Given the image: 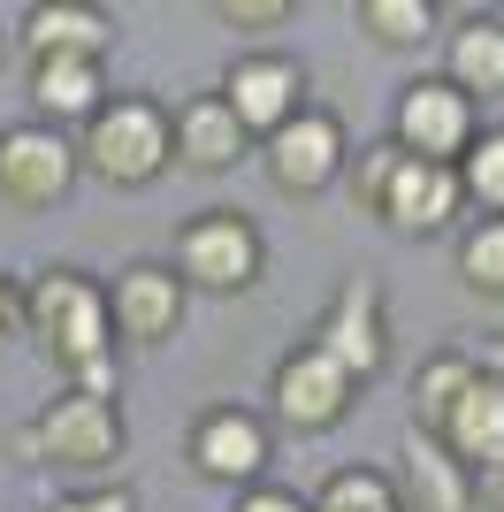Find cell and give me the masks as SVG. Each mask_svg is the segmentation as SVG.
Here are the masks:
<instances>
[{
  "instance_id": "7a4b0ae2",
  "label": "cell",
  "mask_w": 504,
  "mask_h": 512,
  "mask_svg": "<svg viewBox=\"0 0 504 512\" xmlns=\"http://www.w3.org/2000/svg\"><path fill=\"white\" fill-rule=\"evenodd\" d=\"M77 153H84V176H100L115 192H146L153 176L176 169V115L153 92H123L77 130Z\"/></svg>"
},
{
  "instance_id": "9a60e30c",
  "label": "cell",
  "mask_w": 504,
  "mask_h": 512,
  "mask_svg": "<svg viewBox=\"0 0 504 512\" xmlns=\"http://www.w3.org/2000/svg\"><path fill=\"white\" fill-rule=\"evenodd\" d=\"M459 214H466L459 169H436V161H405L375 222H390L398 237H443V230H459Z\"/></svg>"
},
{
  "instance_id": "83f0119b",
  "label": "cell",
  "mask_w": 504,
  "mask_h": 512,
  "mask_svg": "<svg viewBox=\"0 0 504 512\" xmlns=\"http://www.w3.org/2000/svg\"><path fill=\"white\" fill-rule=\"evenodd\" d=\"M46 512H138V497H130V490H69V497H54Z\"/></svg>"
},
{
  "instance_id": "7402d4cb",
  "label": "cell",
  "mask_w": 504,
  "mask_h": 512,
  "mask_svg": "<svg viewBox=\"0 0 504 512\" xmlns=\"http://www.w3.org/2000/svg\"><path fill=\"white\" fill-rule=\"evenodd\" d=\"M451 268L474 299H504V214H474L459 222V245H451Z\"/></svg>"
},
{
  "instance_id": "4316f807",
  "label": "cell",
  "mask_w": 504,
  "mask_h": 512,
  "mask_svg": "<svg viewBox=\"0 0 504 512\" xmlns=\"http://www.w3.org/2000/svg\"><path fill=\"white\" fill-rule=\"evenodd\" d=\"M230 512H314L298 490H283V482H252V490H237Z\"/></svg>"
},
{
  "instance_id": "d6986e66",
  "label": "cell",
  "mask_w": 504,
  "mask_h": 512,
  "mask_svg": "<svg viewBox=\"0 0 504 512\" xmlns=\"http://www.w3.org/2000/svg\"><path fill=\"white\" fill-rule=\"evenodd\" d=\"M443 451L451 459H466V467H489L504 451V375H474V390H466L459 406L443 413Z\"/></svg>"
},
{
  "instance_id": "d4e9b609",
  "label": "cell",
  "mask_w": 504,
  "mask_h": 512,
  "mask_svg": "<svg viewBox=\"0 0 504 512\" xmlns=\"http://www.w3.org/2000/svg\"><path fill=\"white\" fill-rule=\"evenodd\" d=\"M405 153L390 146V138H375V146H359L352 161H344V192H352L359 214H382V199H390V184H398Z\"/></svg>"
},
{
  "instance_id": "ba28073f",
  "label": "cell",
  "mask_w": 504,
  "mask_h": 512,
  "mask_svg": "<svg viewBox=\"0 0 504 512\" xmlns=\"http://www.w3.org/2000/svg\"><path fill=\"white\" fill-rule=\"evenodd\" d=\"M184 467L207 474V482H222V490H252V482L275 467L268 413H252V406H207L199 421L184 428Z\"/></svg>"
},
{
  "instance_id": "8fae6325",
  "label": "cell",
  "mask_w": 504,
  "mask_h": 512,
  "mask_svg": "<svg viewBox=\"0 0 504 512\" xmlns=\"http://www.w3.org/2000/svg\"><path fill=\"white\" fill-rule=\"evenodd\" d=\"M306 337H314L352 383L382 375V367H390V314H382L375 276H344V283H336V299L321 306V321L306 329Z\"/></svg>"
},
{
  "instance_id": "8992f818",
  "label": "cell",
  "mask_w": 504,
  "mask_h": 512,
  "mask_svg": "<svg viewBox=\"0 0 504 512\" xmlns=\"http://www.w3.org/2000/svg\"><path fill=\"white\" fill-rule=\"evenodd\" d=\"M344 161H352V138H344V123L314 100L298 107L275 138H260V169H268V184L283 199H321L329 184H344Z\"/></svg>"
},
{
  "instance_id": "6da1fadb",
  "label": "cell",
  "mask_w": 504,
  "mask_h": 512,
  "mask_svg": "<svg viewBox=\"0 0 504 512\" xmlns=\"http://www.w3.org/2000/svg\"><path fill=\"white\" fill-rule=\"evenodd\" d=\"M23 329L39 337V352L62 367V383L115 398V314H107V283L77 260H46L23 283Z\"/></svg>"
},
{
  "instance_id": "2e32d148",
  "label": "cell",
  "mask_w": 504,
  "mask_h": 512,
  "mask_svg": "<svg viewBox=\"0 0 504 512\" xmlns=\"http://www.w3.org/2000/svg\"><path fill=\"white\" fill-rule=\"evenodd\" d=\"M168 115H176V169H191V176H230L252 153L245 123H237L214 92H191V100L168 107Z\"/></svg>"
},
{
  "instance_id": "5bb4252c",
  "label": "cell",
  "mask_w": 504,
  "mask_h": 512,
  "mask_svg": "<svg viewBox=\"0 0 504 512\" xmlns=\"http://www.w3.org/2000/svg\"><path fill=\"white\" fill-rule=\"evenodd\" d=\"M23 54L31 62H107L115 46V8H92V0H39L23 8Z\"/></svg>"
},
{
  "instance_id": "52a82bcc",
  "label": "cell",
  "mask_w": 504,
  "mask_h": 512,
  "mask_svg": "<svg viewBox=\"0 0 504 512\" xmlns=\"http://www.w3.org/2000/svg\"><path fill=\"white\" fill-rule=\"evenodd\" d=\"M84 176V153L69 130H46V123H8L0 130V199L16 214H46L77 192Z\"/></svg>"
},
{
  "instance_id": "603a6c76",
  "label": "cell",
  "mask_w": 504,
  "mask_h": 512,
  "mask_svg": "<svg viewBox=\"0 0 504 512\" xmlns=\"http://www.w3.org/2000/svg\"><path fill=\"white\" fill-rule=\"evenodd\" d=\"M314 512H405L398 505V482L375 467H336L329 482L314 490Z\"/></svg>"
},
{
  "instance_id": "277c9868",
  "label": "cell",
  "mask_w": 504,
  "mask_h": 512,
  "mask_svg": "<svg viewBox=\"0 0 504 512\" xmlns=\"http://www.w3.org/2000/svg\"><path fill=\"white\" fill-rule=\"evenodd\" d=\"M260 268H268V237H260V222H252L245 207H207L176 230V276H184L191 291L237 299V291L260 283Z\"/></svg>"
},
{
  "instance_id": "3957f363",
  "label": "cell",
  "mask_w": 504,
  "mask_h": 512,
  "mask_svg": "<svg viewBox=\"0 0 504 512\" xmlns=\"http://www.w3.org/2000/svg\"><path fill=\"white\" fill-rule=\"evenodd\" d=\"M123 406L100 398V390L62 383L31 421L16 428V459L23 467H69V474H107L123 459Z\"/></svg>"
},
{
  "instance_id": "f1b7e54d",
  "label": "cell",
  "mask_w": 504,
  "mask_h": 512,
  "mask_svg": "<svg viewBox=\"0 0 504 512\" xmlns=\"http://www.w3.org/2000/svg\"><path fill=\"white\" fill-rule=\"evenodd\" d=\"M474 512H504V451L489 467H474Z\"/></svg>"
},
{
  "instance_id": "cb8c5ba5",
  "label": "cell",
  "mask_w": 504,
  "mask_h": 512,
  "mask_svg": "<svg viewBox=\"0 0 504 512\" xmlns=\"http://www.w3.org/2000/svg\"><path fill=\"white\" fill-rule=\"evenodd\" d=\"M459 192H466V207H474V214H504V123L482 130V138L466 146V161H459Z\"/></svg>"
},
{
  "instance_id": "484cf974",
  "label": "cell",
  "mask_w": 504,
  "mask_h": 512,
  "mask_svg": "<svg viewBox=\"0 0 504 512\" xmlns=\"http://www.w3.org/2000/svg\"><path fill=\"white\" fill-rule=\"evenodd\" d=\"M291 16H298L291 0H214V23H230V31H275Z\"/></svg>"
},
{
  "instance_id": "4fadbf2b",
  "label": "cell",
  "mask_w": 504,
  "mask_h": 512,
  "mask_svg": "<svg viewBox=\"0 0 504 512\" xmlns=\"http://www.w3.org/2000/svg\"><path fill=\"white\" fill-rule=\"evenodd\" d=\"M398 505L405 512H474V467L466 459H451L443 451V436L436 428H405L398 436Z\"/></svg>"
},
{
  "instance_id": "9c48e42d",
  "label": "cell",
  "mask_w": 504,
  "mask_h": 512,
  "mask_svg": "<svg viewBox=\"0 0 504 512\" xmlns=\"http://www.w3.org/2000/svg\"><path fill=\"white\" fill-rule=\"evenodd\" d=\"M352 398H359V383L329 360V352H321L314 337L291 344V352L275 360V375H268V406H275V421L298 428V436H329V428L352 413Z\"/></svg>"
},
{
  "instance_id": "5b68a950",
  "label": "cell",
  "mask_w": 504,
  "mask_h": 512,
  "mask_svg": "<svg viewBox=\"0 0 504 512\" xmlns=\"http://www.w3.org/2000/svg\"><path fill=\"white\" fill-rule=\"evenodd\" d=\"M482 138V107L466 100L451 77H413L390 107V146L405 161H436V169H459L466 146Z\"/></svg>"
},
{
  "instance_id": "44dd1931",
  "label": "cell",
  "mask_w": 504,
  "mask_h": 512,
  "mask_svg": "<svg viewBox=\"0 0 504 512\" xmlns=\"http://www.w3.org/2000/svg\"><path fill=\"white\" fill-rule=\"evenodd\" d=\"M352 23H359V39H367V46L413 54V46L436 39V0H359Z\"/></svg>"
},
{
  "instance_id": "e0dca14e",
  "label": "cell",
  "mask_w": 504,
  "mask_h": 512,
  "mask_svg": "<svg viewBox=\"0 0 504 512\" xmlns=\"http://www.w3.org/2000/svg\"><path fill=\"white\" fill-rule=\"evenodd\" d=\"M100 107H107L100 62H31V123L69 130V138H77Z\"/></svg>"
},
{
  "instance_id": "30bf717a",
  "label": "cell",
  "mask_w": 504,
  "mask_h": 512,
  "mask_svg": "<svg viewBox=\"0 0 504 512\" xmlns=\"http://www.w3.org/2000/svg\"><path fill=\"white\" fill-rule=\"evenodd\" d=\"M214 100L245 123V138H275V130L306 107V62H298V54H275V46H252V54H237V62L222 69Z\"/></svg>"
},
{
  "instance_id": "7c38bea8",
  "label": "cell",
  "mask_w": 504,
  "mask_h": 512,
  "mask_svg": "<svg viewBox=\"0 0 504 512\" xmlns=\"http://www.w3.org/2000/svg\"><path fill=\"white\" fill-rule=\"evenodd\" d=\"M191 283L176 276V260H130L123 276H107V314H115V344H168L184 329Z\"/></svg>"
},
{
  "instance_id": "ac0fdd59",
  "label": "cell",
  "mask_w": 504,
  "mask_h": 512,
  "mask_svg": "<svg viewBox=\"0 0 504 512\" xmlns=\"http://www.w3.org/2000/svg\"><path fill=\"white\" fill-rule=\"evenodd\" d=\"M443 77L466 92V100H504V16H466L443 31Z\"/></svg>"
},
{
  "instance_id": "ffe728a7",
  "label": "cell",
  "mask_w": 504,
  "mask_h": 512,
  "mask_svg": "<svg viewBox=\"0 0 504 512\" xmlns=\"http://www.w3.org/2000/svg\"><path fill=\"white\" fill-rule=\"evenodd\" d=\"M474 375H482V360H474L466 344H436V352L413 367V421L420 428H443V413L474 390Z\"/></svg>"
},
{
  "instance_id": "f546056e",
  "label": "cell",
  "mask_w": 504,
  "mask_h": 512,
  "mask_svg": "<svg viewBox=\"0 0 504 512\" xmlns=\"http://www.w3.org/2000/svg\"><path fill=\"white\" fill-rule=\"evenodd\" d=\"M8 337H23V283L0 268V344Z\"/></svg>"
}]
</instances>
